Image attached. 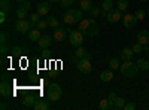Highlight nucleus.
Segmentation results:
<instances>
[{"instance_id":"49","label":"nucleus","mask_w":149,"mask_h":110,"mask_svg":"<svg viewBox=\"0 0 149 110\" xmlns=\"http://www.w3.org/2000/svg\"><path fill=\"white\" fill-rule=\"evenodd\" d=\"M140 2H149V0H140Z\"/></svg>"},{"instance_id":"26","label":"nucleus","mask_w":149,"mask_h":110,"mask_svg":"<svg viewBox=\"0 0 149 110\" xmlns=\"http://www.w3.org/2000/svg\"><path fill=\"white\" fill-rule=\"evenodd\" d=\"M125 98H122V97H116V100L113 101V106H115V109L116 110H121V109H124V106H125Z\"/></svg>"},{"instance_id":"35","label":"nucleus","mask_w":149,"mask_h":110,"mask_svg":"<svg viewBox=\"0 0 149 110\" xmlns=\"http://www.w3.org/2000/svg\"><path fill=\"white\" fill-rule=\"evenodd\" d=\"M133 51H134V54H140V52L143 51V45L137 42V43H136V45L133 46Z\"/></svg>"},{"instance_id":"34","label":"nucleus","mask_w":149,"mask_h":110,"mask_svg":"<svg viewBox=\"0 0 149 110\" xmlns=\"http://www.w3.org/2000/svg\"><path fill=\"white\" fill-rule=\"evenodd\" d=\"M73 2L74 0H60V6L61 8H69V6L73 5Z\"/></svg>"},{"instance_id":"23","label":"nucleus","mask_w":149,"mask_h":110,"mask_svg":"<svg viewBox=\"0 0 149 110\" xmlns=\"http://www.w3.org/2000/svg\"><path fill=\"white\" fill-rule=\"evenodd\" d=\"M36 97H33V95H27L26 98H24V101H22V104H24V107H33L34 106V103H36Z\"/></svg>"},{"instance_id":"10","label":"nucleus","mask_w":149,"mask_h":110,"mask_svg":"<svg viewBox=\"0 0 149 110\" xmlns=\"http://www.w3.org/2000/svg\"><path fill=\"white\" fill-rule=\"evenodd\" d=\"M0 95H2L3 98H9V97H12V88H10L9 82L2 80V83H0Z\"/></svg>"},{"instance_id":"38","label":"nucleus","mask_w":149,"mask_h":110,"mask_svg":"<svg viewBox=\"0 0 149 110\" xmlns=\"http://www.w3.org/2000/svg\"><path fill=\"white\" fill-rule=\"evenodd\" d=\"M124 109H125V110H134L136 109V104L134 103H125V106H124Z\"/></svg>"},{"instance_id":"40","label":"nucleus","mask_w":149,"mask_h":110,"mask_svg":"<svg viewBox=\"0 0 149 110\" xmlns=\"http://www.w3.org/2000/svg\"><path fill=\"white\" fill-rule=\"evenodd\" d=\"M19 6H22L24 9H27V10H29V9L31 8V3H29L27 0H26V2H22V3H19Z\"/></svg>"},{"instance_id":"46","label":"nucleus","mask_w":149,"mask_h":110,"mask_svg":"<svg viewBox=\"0 0 149 110\" xmlns=\"http://www.w3.org/2000/svg\"><path fill=\"white\" fill-rule=\"evenodd\" d=\"M42 83H43V85H49V80H48V79H43Z\"/></svg>"},{"instance_id":"14","label":"nucleus","mask_w":149,"mask_h":110,"mask_svg":"<svg viewBox=\"0 0 149 110\" xmlns=\"http://www.w3.org/2000/svg\"><path fill=\"white\" fill-rule=\"evenodd\" d=\"M134 55V51H133V48H124V49L121 51L119 54V58L124 59V61H130Z\"/></svg>"},{"instance_id":"15","label":"nucleus","mask_w":149,"mask_h":110,"mask_svg":"<svg viewBox=\"0 0 149 110\" xmlns=\"http://www.w3.org/2000/svg\"><path fill=\"white\" fill-rule=\"evenodd\" d=\"M37 43H39V46L42 48V49H43V48H49L52 45V37H51V36H48V34H45V36H42V37L39 39Z\"/></svg>"},{"instance_id":"32","label":"nucleus","mask_w":149,"mask_h":110,"mask_svg":"<svg viewBox=\"0 0 149 110\" xmlns=\"http://www.w3.org/2000/svg\"><path fill=\"white\" fill-rule=\"evenodd\" d=\"M39 21H40V15L37 14V12H36V14H33V15L30 17V22L33 24V26H37V22H39Z\"/></svg>"},{"instance_id":"3","label":"nucleus","mask_w":149,"mask_h":110,"mask_svg":"<svg viewBox=\"0 0 149 110\" xmlns=\"http://www.w3.org/2000/svg\"><path fill=\"white\" fill-rule=\"evenodd\" d=\"M61 95H63V91H61V86H60L58 83H49V85H48L46 97H48L49 101L57 103V101L61 98Z\"/></svg>"},{"instance_id":"36","label":"nucleus","mask_w":149,"mask_h":110,"mask_svg":"<svg viewBox=\"0 0 149 110\" xmlns=\"http://www.w3.org/2000/svg\"><path fill=\"white\" fill-rule=\"evenodd\" d=\"M136 17H137V19H145V15H146V12L143 10V9H139V10H136V14H134Z\"/></svg>"},{"instance_id":"29","label":"nucleus","mask_w":149,"mask_h":110,"mask_svg":"<svg viewBox=\"0 0 149 110\" xmlns=\"http://www.w3.org/2000/svg\"><path fill=\"white\" fill-rule=\"evenodd\" d=\"M102 10L103 9H100V6H97V5H94L93 8H91V10H90V15L94 18V17H100L102 15Z\"/></svg>"},{"instance_id":"2","label":"nucleus","mask_w":149,"mask_h":110,"mask_svg":"<svg viewBox=\"0 0 149 110\" xmlns=\"http://www.w3.org/2000/svg\"><path fill=\"white\" fill-rule=\"evenodd\" d=\"M119 70H121V75H122L124 77H134V76L139 73L137 64L133 63L131 59H130V61H124V64H121Z\"/></svg>"},{"instance_id":"30","label":"nucleus","mask_w":149,"mask_h":110,"mask_svg":"<svg viewBox=\"0 0 149 110\" xmlns=\"http://www.w3.org/2000/svg\"><path fill=\"white\" fill-rule=\"evenodd\" d=\"M109 67H110V70H116V68H119V67H121L119 58H112V59L109 61Z\"/></svg>"},{"instance_id":"13","label":"nucleus","mask_w":149,"mask_h":110,"mask_svg":"<svg viewBox=\"0 0 149 110\" xmlns=\"http://www.w3.org/2000/svg\"><path fill=\"white\" fill-rule=\"evenodd\" d=\"M137 42L142 43L143 46L149 45V31L148 30H140L137 33Z\"/></svg>"},{"instance_id":"11","label":"nucleus","mask_w":149,"mask_h":110,"mask_svg":"<svg viewBox=\"0 0 149 110\" xmlns=\"http://www.w3.org/2000/svg\"><path fill=\"white\" fill-rule=\"evenodd\" d=\"M54 39H55L57 42H63V40H66V39H67V30L61 28V27L54 28Z\"/></svg>"},{"instance_id":"33","label":"nucleus","mask_w":149,"mask_h":110,"mask_svg":"<svg viewBox=\"0 0 149 110\" xmlns=\"http://www.w3.org/2000/svg\"><path fill=\"white\" fill-rule=\"evenodd\" d=\"M39 30H43L46 27H49V24H48V19H40L39 22H37V26H36Z\"/></svg>"},{"instance_id":"47","label":"nucleus","mask_w":149,"mask_h":110,"mask_svg":"<svg viewBox=\"0 0 149 110\" xmlns=\"http://www.w3.org/2000/svg\"><path fill=\"white\" fill-rule=\"evenodd\" d=\"M51 3H60V0H49Z\"/></svg>"},{"instance_id":"27","label":"nucleus","mask_w":149,"mask_h":110,"mask_svg":"<svg viewBox=\"0 0 149 110\" xmlns=\"http://www.w3.org/2000/svg\"><path fill=\"white\" fill-rule=\"evenodd\" d=\"M48 24H49V27L51 28H58L60 27V21L55 18V17H48Z\"/></svg>"},{"instance_id":"19","label":"nucleus","mask_w":149,"mask_h":110,"mask_svg":"<svg viewBox=\"0 0 149 110\" xmlns=\"http://www.w3.org/2000/svg\"><path fill=\"white\" fill-rule=\"evenodd\" d=\"M115 6V2L113 0H103V3H102V9H103V15H106L109 10H112Z\"/></svg>"},{"instance_id":"39","label":"nucleus","mask_w":149,"mask_h":110,"mask_svg":"<svg viewBox=\"0 0 149 110\" xmlns=\"http://www.w3.org/2000/svg\"><path fill=\"white\" fill-rule=\"evenodd\" d=\"M107 98H109L110 101H115V100H116V92L110 91V92H109V95H107Z\"/></svg>"},{"instance_id":"4","label":"nucleus","mask_w":149,"mask_h":110,"mask_svg":"<svg viewBox=\"0 0 149 110\" xmlns=\"http://www.w3.org/2000/svg\"><path fill=\"white\" fill-rule=\"evenodd\" d=\"M81 19H82V9H69V12L63 18V21L66 24H69V26L79 22Z\"/></svg>"},{"instance_id":"22","label":"nucleus","mask_w":149,"mask_h":110,"mask_svg":"<svg viewBox=\"0 0 149 110\" xmlns=\"http://www.w3.org/2000/svg\"><path fill=\"white\" fill-rule=\"evenodd\" d=\"M33 109H34V110H48V109H49V104H48L45 100H36Z\"/></svg>"},{"instance_id":"24","label":"nucleus","mask_w":149,"mask_h":110,"mask_svg":"<svg viewBox=\"0 0 149 110\" xmlns=\"http://www.w3.org/2000/svg\"><path fill=\"white\" fill-rule=\"evenodd\" d=\"M0 9L3 12H6V14H9L12 10V5L9 3V0H0Z\"/></svg>"},{"instance_id":"41","label":"nucleus","mask_w":149,"mask_h":110,"mask_svg":"<svg viewBox=\"0 0 149 110\" xmlns=\"http://www.w3.org/2000/svg\"><path fill=\"white\" fill-rule=\"evenodd\" d=\"M0 43L6 45V34H5V31H2V34H0Z\"/></svg>"},{"instance_id":"37","label":"nucleus","mask_w":149,"mask_h":110,"mask_svg":"<svg viewBox=\"0 0 149 110\" xmlns=\"http://www.w3.org/2000/svg\"><path fill=\"white\" fill-rule=\"evenodd\" d=\"M12 55H14V57H21V52H22V49H21V48H12Z\"/></svg>"},{"instance_id":"16","label":"nucleus","mask_w":149,"mask_h":110,"mask_svg":"<svg viewBox=\"0 0 149 110\" xmlns=\"http://www.w3.org/2000/svg\"><path fill=\"white\" fill-rule=\"evenodd\" d=\"M98 107H100L102 110H112V109H115L113 101H110L109 98H103V100H100V103H98Z\"/></svg>"},{"instance_id":"18","label":"nucleus","mask_w":149,"mask_h":110,"mask_svg":"<svg viewBox=\"0 0 149 110\" xmlns=\"http://www.w3.org/2000/svg\"><path fill=\"white\" fill-rule=\"evenodd\" d=\"M136 64H137L139 70H142V71H149V59H148V58H139Z\"/></svg>"},{"instance_id":"50","label":"nucleus","mask_w":149,"mask_h":110,"mask_svg":"<svg viewBox=\"0 0 149 110\" xmlns=\"http://www.w3.org/2000/svg\"><path fill=\"white\" fill-rule=\"evenodd\" d=\"M148 17H149V10H148Z\"/></svg>"},{"instance_id":"42","label":"nucleus","mask_w":149,"mask_h":110,"mask_svg":"<svg viewBox=\"0 0 149 110\" xmlns=\"http://www.w3.org/2000/svg\"><path fill=\"white\" fill-rule=\"evenodd\" d=\"M5 21H6V12H3V10H2V12H0V22L3 24Z\"/></svg>"},{"instance_id":"25","label":"nucleus","mask_w":149,"mask_h":110,"mask_svg":"<svg viewBox=\"0 0 149 110\" xmlns=\"http://www.w3.org/2000/svg\"><path fill=\"white\" fill-rule=\"evenodd\" d=\"M93 6H94V5H93L91 0H81V9H82V10H85V12H90Z\"/></svg>"},{"instance_id":"17","label":"nucleus","mask_w":149,"mask_h":110,"mask_svg":"<svg viewBox=\"0 0 149 110\" xmlns=\"http://www.w3.org/2000/svg\"><path fill=\"white\" fill-rule=\"evenodd\" d=\"M42 37V33H40V30L39 28H31L30 31H29V39L31 40V42H39V39Z\"/></svg>"},{"instance_id":"6","label":"nucleus","mask_w":149,"mask_h":110,"mask_svg":"<svg viewBox=\"0 0 149 110\" xmlns=\"http://www.w3.org/2000/svg\"><path fill=\"white\" fill-rule=\"evenodd\" d=\"M33 27H34V26H33L30 21H27V19H18V21L15 22V28H17V31L21 33V34L29 33Z\"/></svg>"},{"instance_id":"8","label":"nucleus","mask_w":149,"mask_h":110,"mask_svg":"<svg viewBox=\"0 0 149 110\" xmlns=\"http://www.w3.org/2000/svg\"><path fill=\"white\" fill-rule=\"evenodd\" d=\"M137 21H139L137 17L133 15V14H127V15L122 17V24H124L125 28H134L136 24H137Z\"/></svg>"},{"instance_id":"43","label":"nucleus","mask_w":149,"mask_h":110,"mask_svg":"<svg viewBox=\"0 0 149 110\" xmlns=\"http://www.w3.org/2000/svg\"><path fill=\"white\" fill-rule=\"evenodd\" d=\"M69 59L72 61V63H74V64H76V63H78V61H79V57H78L76 54H74V55H72V57H70Z\"/></svg>"},{"instance_id":"12","label":"nucleus","mask_w":149,"mask_h":110,"mask_svg":"<svg viewBox=\"0 0 149 110\" xmlns=\"http://www.w3.org/2000/svg\"><path fill=\"white\" fill-rule=\"evenodd\" d=\"M49 10H51V5L46 3V2H42V3L37 5V14L40 17H48Z\"/></svg>"},{"instance_id":"9","label":"nucleus","mask_w":149,"mask_h":110,"mask_svg":"<svg viewBox=\"0 0 149 110\" xmlns=\"http://www.w3.org/2000/svg\"><path fill=\"white\" fill-rule=\"evenodd\" d=\"M106 17V19H107V22H118L121 18H122V15H121V10L116 8H113V9H112V10H109L107 12V14L104 15Z\"/></svg>"},{"instance_id":"1","label":"nucleus","mask_w":149,"mask_h":110,"mask_svg":"<svg viewBox=\"0 0 149 110\" xmlns=\"http://www.w3.org/2000/svg\"><path fill=\"white\" fill-rule=\"evenodd\" d=\"M79 30L86 37H94L98 34V24L94 21V18H82L79 21Z\"/></svg>"},{"instance_id":"45","label":"nucleus","mask_w":149,"mask_h":110,"mask_svg":"<svg viewBox=\"0 0 149 110\" xmlns=\"http://www.w3.org/2000/svg\"><path fill=\"white\" fill-rule=\"evenodd\" d=\"M0 109H2V110H6V109H8V106H6L5 103H2V104H0Z\"/></svg>"},{"instance_id":"31","label":"nucleus","mask_w":149,"mask_h":110,"mask_svg":"<svg viewBox=\"0 0 149 110\" xmlns=\"http://www.w3.org/2000/svg\"><path fill=\"white\" fill-rule=\"evenodd\" d=\"M27 9H24L22 6H19L18 8V10H17V17H18V19H26V17H27Z\"/></svg>"},{"instance_id":"5","label":"nucleus","mask_w":149,"mask_h":110,"mask_svg":"<svg viewBox=\"0 0 149 110\" xmlns=\"http://www.w3.org/2000/svg\"><path fill=\"white\" fill-rule=\"evenodd\" d=\"M69 40L73 46H82L84 43V33L81 30H69Z\"/></svg>"},{"instance_id":"44","label":"nucleus","mask_w":149,"mask_h":110,"mask_svg":"<svg viewBox=\"0 0 149 110\" xmlns=\"http://www.w3.org/2000/svg\"><path fill=\"white\" fill-rule=\"evenodd\" d=\"M0 51H2V57H5V55H6V52H8L6 45H2V49H0Z\"/></svg>"},{"instance_id":"48","label":"nucleus","mask_w":149,"mask_h":110,"mask_svg":"<svg viewBox=\"0 0 149 110\" xmlns=\"http://www.w3.org/2000/svg\"><path fill=\"white\" fill-rule=\"evenodd\" d=\"M17 2H18V3H22V2H26V0H17Z\"/></svg>"},{"instance_id":"7","label":"nucleus","mask_w":149,"mask_h":110,"mask_svg":"<svg viewBox=\"0 0 149 110\" xmlns=\"http://www.w3.org/2000/svg\"><path fill=\"white\" fill-rule=\"evenodd\" d=\"M76 67L81 73H84V75H88V73L93 71V64H91V61L90 59H86V58H81L78 63H76Z\"/></svg>"},{"instance_id":"51","label":"nucleus","mask_w":149,"mask_h":110,"mask_svg":"<svg viewBox=\"0 0 149 110\" xmlns=\"http://www.w3.org/2000/svg\"><path fill=\"white\" fill-rule=\"evenodd\" d=\"M79 2H81V0H79Z\"/></svg>"},{"instance_id":"20","label":"nucleus","mask_w":149,"mask_h":110,"mask_svg":"<svg viewBox=\"0 0 149 110\" xmlns=\"http://www.w3.org/2000/svg\"><path fill=\"white\" fill-rule=\"evenodd\" d=\"M74 54H76V55L79 57V59H81V58H86V59H91V54H90L88 51H85L82 46H78V48H76V51H74Z\"/></svg>"},{"instance_id":"21","label":"nucleus","mask_w":149,"mask_h":110,"mask_svg":"<svg viewBox=\"0 0 149 110\" xmlns=\"http://www.w3.org/2000/svg\"><path fill=\"white\" fill-rule=\"evenodd\" d=\"M112 79H113V71L112 70H104L100 73V80L102 82H110Z\"/></svg>"},{"instance_id":"28","label":"nucleus","mask_w":149,"mask_h":110,"mask_svg":"<svg viewBox=\"0 0 149 110\" xmlns=\"http://www.w3.org/2000/svg\"><path fill=\"white\" fill-rule=\"evenodd\" d=\"M128 0H118V2H116V8L122 12V10H127L128 9Z\"/></svg>"}]
</instances>
